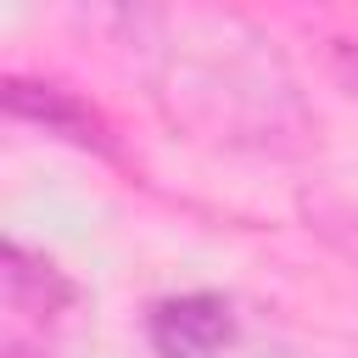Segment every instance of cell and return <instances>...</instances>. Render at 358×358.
I'll use <instances>...</instances> for the list:
<instances>
[{
  "mask_svg": "<svg viewBox=\"0 0 358 358\" xmlns=\"http://www.w3.org/2000/svg\"><path fill=\"white\" fill-rule=\"evenodd\" d=\"M151 336H157V347H162L168 358H207V352L229 336V319H224L218 302H207V296H185V302L157 308Z\"/></svg>",
  "mask_w": 358,
  "mask_h": 358,
  "instance_id": "obj_1",
  "label": "cell"
}]
</instances>
